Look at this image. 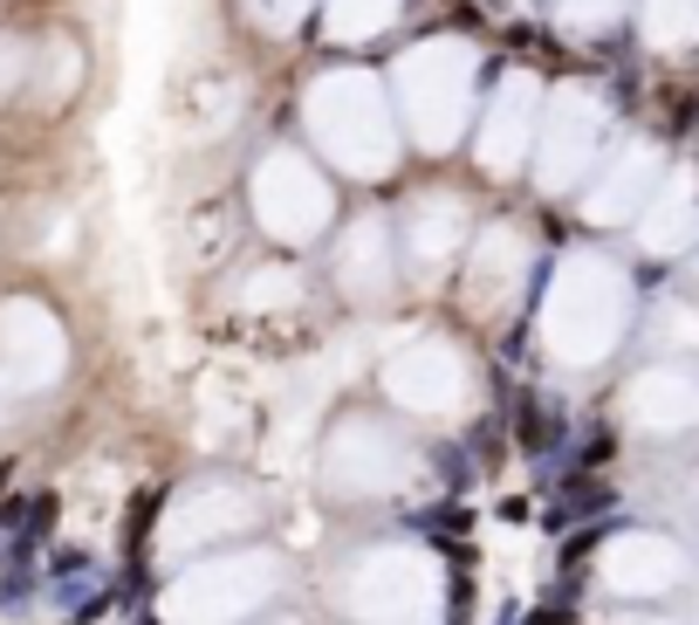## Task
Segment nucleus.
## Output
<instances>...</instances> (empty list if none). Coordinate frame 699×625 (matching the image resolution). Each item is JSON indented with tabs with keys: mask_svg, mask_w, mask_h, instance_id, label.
Segmentation results:
<instances>
[{
	"mask_svg": "<svg viewBox=\"0 0 699 625\" xmlns=\"http://www.w3.org/2000/svg\"><path fill=\"white\" fill-rule=\"evenodd\" d=\"M158 502H164V488L131 495V516H123V550H131V564H138V550H144V529L158 523Z\"/></svg>",
	"mask_w": 699,
	"mask_h": 625,
	"instance_id": "1",
	"label": "nucleus"
}]
</instances>
